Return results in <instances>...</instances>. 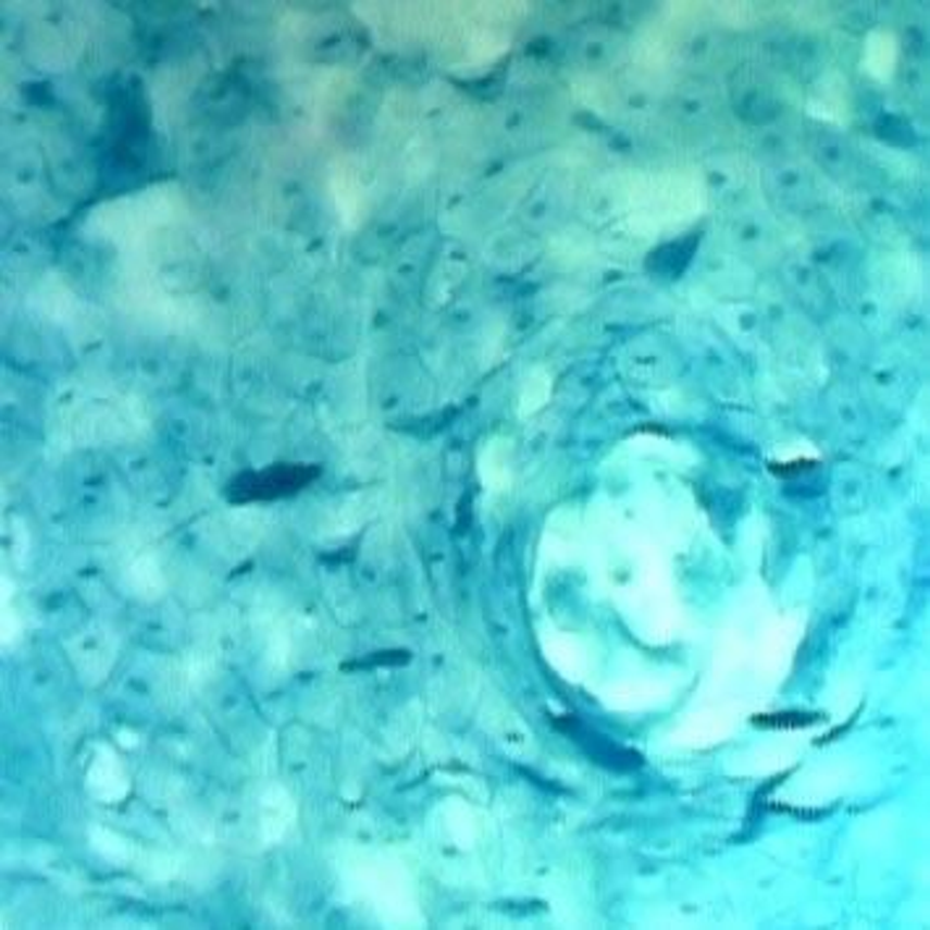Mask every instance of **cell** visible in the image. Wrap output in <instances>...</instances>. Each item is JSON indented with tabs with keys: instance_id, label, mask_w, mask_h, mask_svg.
Returning <instances> with one entry per match:
<instances>
[{
	"instance_id": "6da1fadb",
	"label": "cell",
	"mask_w": 930,
	"mask_h": 930,
	"mask_svg": "<svg viewBox=\"0 0 930 930\" xmlns=\"http://www.w3.org/2000/svg\"><path fill=\"white\" fill-rule=\"evenodd\" d=\"M700 247V234H690L684 239L664 244V247L653 249L650 258H647V273L658 275V278L673 281L684 273V268L690 265L692 255Z\"/></svg>"
},
{
	"instance_id": "7a4b0ae2",
	"label": "cell",
	"mask_w": 930,
	"mask_h": 930,
	"mask_svg": "<svg viewBox=\"0 0 930 930\" xmlns=\"http://www.w3.org/2000/svg\"><path fill=\"white\" fill-rule=\"evenodd\" d=\"M315 478V470H305V467H273L271 472L260 474L252 480V485L247 487L249 498H273L284 496L301 487L305 483Z\"/></svg>"
}]
</instances>
